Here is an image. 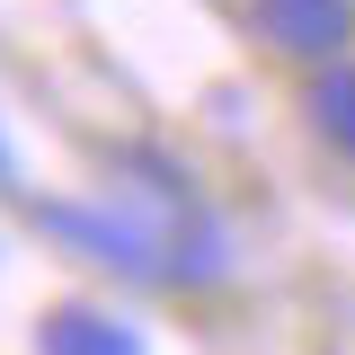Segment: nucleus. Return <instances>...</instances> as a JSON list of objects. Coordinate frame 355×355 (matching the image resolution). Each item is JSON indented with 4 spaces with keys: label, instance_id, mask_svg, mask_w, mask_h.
Returning a JSON list of instances; mask_svg holds the SVG:
<instances>
[{
    "label": "nucleus",
    "instance_id": "obj_1",
    "mask_svg": "<svg viewBox=\"0 0 355 355\" xmlns=\"http://www.w3.org/2000/svg\"><path fill=\"white\" fill-rule=\"evenodd\" d=\"M36 355H142V329L98 302H53L36 320Z\"/></svg>",
    "mask_w": 355,
    "mask_h": 355
},
{
    "label": "nucleus",
    "instance_id": "obj_4",
    "mask_svg": "<svg viewBox=\"0 0 355 355\" xmlns=\"http://www.w3.org/2000/svg\"><path fill=\"white\" fill-rule=\"evenodd\" d=\"M0 187H9V142H0Z\"/></svg>",
    "mask_w": 355,
    "mask_h": 355
},
{
    "label": "nucleus",
    "instance_id": "obj_2",
    "mask_svg": "<svg viewBox=\"0 0 355 355\" xmlns=\"http://www.w3.org/2000/svg\"><path fill=\"white\" fill-rule=\"evenodd\" d=\"M258 36L284 53H338L355 36V0H258Z\"/></svg>",
    "mask_w": 355,
    "mask_h": 355
},
{
    "label": "nucleus",
    "instance_id": "obj_3",
    "mask_svg": "<svg viewBox=\"0 0 355 355\" xmlns=\"http://www.w3.org/2000/svg\"><path fill=\"white\" fill-rule=\"evenodd\" d=\"M311 125L329 133L338 151H355V71H320L311 80Z\"/></svg>",
    "mask_w": 355,
    "mask_h": 355
}]
</instances>
